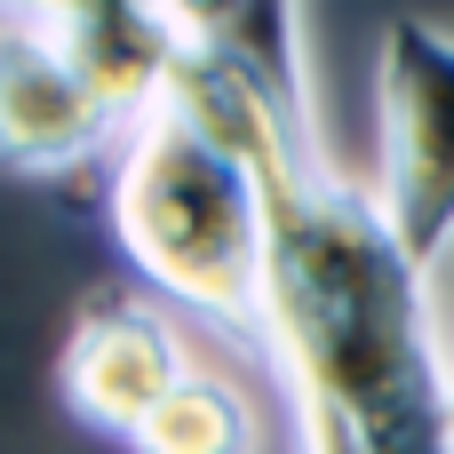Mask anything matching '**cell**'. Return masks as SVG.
<instances>
[{"instance_id": "6da1fadb", "label": "cell", "mask_w": 454, "mask_h": 454, "mask_svg": "<svg viewBox=\"0 0 454 454\" xmlns=\"http://www.w3.org/2000/svg\"><path fill=\"white\" fill-rule=\"evenodd\" d=\"M263 359L287 383L295 454H454L439 287L415 271L375 192L335 176L327 144H303L263 168Z\"/></svg>"}, {"instance_id": "7a4b0ae2", "label": "cell", "mask_w": 454, "mask_h": 454, "mask_svg": "<svg viewBox=\"0 0 454 454\" xmlns=\"http://www.w3.org/2000/svg\"><path fill=\"white\" fill-rule=\"evenodd\" d=\"M112 231L128 271L215 327L239 351H263V279H271V200L239 152L200 120L160 104L112 152Z\"/></svg>"}, {"instance_id": "3957f363", "label": "cell", "mask_w": 454, "mask_h": 454, "mask_svg": "<svg viewBox=\"0 0 454 454\" xmlns=\"http://www.w3.org/2000/svg\"><path fill=\"white\" fill-rule=\"evenodd\" d=\"M375 207L415 255L447 271L454 255V32L423 16L383 24L375 56Z\"/></svg>"}, {"instance_id": "277c9868", "label": "cell", "mask_w": 454, "mask_h": 454, "mask_svg": "<svg viewBox=\"0 0 454 454\" xmlns=\"http://www.w3.org/2000/svg\"><path fill=\"white\" fill-rule=\"evenodd\" d=\"M192 375V351L176 335V319L152 303V295H128V287H104L80 303L72 335H64V407L104 431V439H136L144 415Z\"/></svg>"}, {"instance_id": "5b68a950", "label": "cell", "mask_w": 454, "mask_h": 454, "mask_svg": "<svg viewBox=\"0 0 454 454\" xmlns=\"http://www.w3.org/2000/svg\"><path fill=\"white\" fill-rule=\"evenodd\" d=\"M16 16L64 56V72L104 104V120L120 136L168 104V80H176V56H184L176 8H144V0H64V8H16Z\"/></svg>"}, {"instance_id": "8992f818", "label": "cell", "mask_w": 454, "mask_h": 454, "mask_svg": "<svg viewBox=\"0 0 454 454\" xmlns=\"http://www.w3.org/2000/svg\"><path fill=\"white\" fill-rule=\"evenodd\" d=\"M104 152H120V128L104 120V104L64 72V56L16 8H0V168L72 176Z\"/></svg>"}, {"instance_id": "52a82bcc", "label": "cell", "mask_w": 454, "mask_h": 454, "mask_svg": "<svg viewBox=\"0 0 454 454\" xmlns=\"http://www.w3.org/2000/svg\"><path fill=\"white\" fill-rule=\"evenodd\" d=\"M255 399L231 383V375H215V367H192L152 415H144V431L128 439V454H255Z\"/></svg>"}, {"instance_id": "ba28073f", "label": "cell", "mask_w": 454, "mask_h": 454, "mask_svg": "<svg viewBox=\"0 0 454 454\" xmlns=\"http://www.w3.org/2000/svg\"><path fill=\"white\" fill-rule=\"evenodd\" d=\"M431 287H439V327H447V359H454V255H447V271Z\"/></svg>"}]
</instances>
